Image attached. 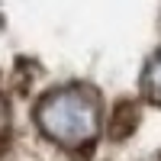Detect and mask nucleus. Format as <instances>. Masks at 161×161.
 <instances>
[{
    "mask_svg": "<svg viewBox=\"0 0 161 161\" xmlns=\"http://www.w3.org/2000/svg\"><path fill=\"white\" fill-rule=\"evenodd\" d=\"M145 84H148V97L155 103H161V55L152 61V68H148V77H145Z\"/></svg>",
    "mask_w": 161,
    "mask_h": 161,
    "instance_id": "nucleus-1",
    "label": "nucleus"
}]
</instances>
